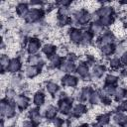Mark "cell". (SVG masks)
Returning <instances> with one entry per match:
<instances>
[{
  "label": "cell",
  "mask_w": 127,
  "mask_h": 127,
  "mask_svg": "<svg viewBox=\"0 0 127 127\" xmlns=\"http://www.w3.org/2000/svg\"><path fill=\"white\" fill-rule=\"evenodd\" d=\"M40 48H42L41 46V42L39 39L37 38H30L27 41V45H26V51L29 55H36Z\"/></svg>",
  "instance_id": "3"
},
{
  "label": "cell",
  "mask_w": 127,
  "mask_h": 127,
  "mask_svg": "<svg viewBox=\"0 0 127 127\" xmlns=\"http://www.w3.org/2000/svg\"><path fill=\"white\" fill-rule=\"evenodd\" d=\"M122 64H121V61L119 58H112L110 59L109 61V66L112 68V69H119L121 67Z\"/></svg>",
  "instance_id": "35"
},
{
  "label": "cell",
  "mask_w": 127,
  "mask_h": 127,
  "mask_svg": "<svg viewBox=\"0 0 127 127\" xmlns=\"http://www.w3.org/2000/svg\"><path fill=\"white\" fill-rule=\"evenodd\" d=\"M105 72H106V66L104 64H95V65H93L92 72H91L92 79L102 77Z\"/></svg>",
  "instance_id": "17"
},
{
  "label": "cell",
  "mask_w": 127,
  "mask_h": 127,
  "mask_svg": "<svg viewBox=\"0 0 127 127\" xmlns=\"http://www.w3.org/2000/svg\"><path fill=\"white\" fill-rule=\"evenodd\" d=\"M97 21H98V23H99L103 28H105V27H109V26H111L112 24H114L115 18H114V16H106V17L99 18Z\"/></svg>",
  "instance_id": "29"
},
{
  "label": "cell",
  "mask_w": 127,
  "mask_h": 127,
  "mask_svg": "<svg viewBox=\"0 0 127 127\" xmlns=\"http://www.w3.org/2000/svg\"><path fill=\"white\" fill-rule=\"evenodd\" d=\"M64 123V121L61 117H56V118H54L52 120V125L54 127H63Z\"/></svg>",
  "instance_id": "40"
},
{
  "label": "cell",
  "mask_w": 127,
  "mask_h": 127,
  "mask_svg": "<svg viewBox=\"0 0 127 127\" xmlns=\"http://www.w3.org/2000/svg\"><path fill=\"white\" fill-rule=\"evenodd\" d=\"M91 127H102V126H101V125H99L98 123H96V124H92V125H91Z\"/></svg>",
  "instance_id": "50"
},
{
  "label": "cell",
  "mask_w": 127,
  "mask_h": 127,
  "mask_svg": "<svg viewBox=\"0 0 127 127\" xmlns=\"http://www.w3.org/2000/svg\"><path fill=\"white\" fill-rule=\"evenodd\" d=\"M61 69V71L63 72H65V74H71L72 72L75 71L76 69V65L73 62L71 61H68V60H64L63 61L61 66L59 67Z\"/></svg>",
  "instance_id": "10"
},
{
  "label": "cell",
  "mask_w": 127,
  "mask_h": 127,
  "mask_svg": "<svg viewBox=\"0 0 127 127\" xmlns=\"http://www.w3.org/2000/svg\"><path fill=\"white\" fill-rule=\"evenodd\" d=\"M29 4L32 5V6H40V5H42L43 3H42L41 1H31V2H29Z\"/></svg>",
  "instance_id": "48"
},
{
  "label": "cell",
  "mask_w": 127,
  "mask_h": 127,
  "mask_svg": "<svg viewBox=\"0 0 127 127\" xmlns=\"http://www.w3.org/2000/svg\"><path fill=\"white\" fill-rule=\"evenodd\" d=\"M57 14H58V17H68L69 10L66 7H59Z\"/></svg>",
  "instance_id": "39"
},
{
  "label": "cell",
  "mask_w": 127,
  "mask_h": 127,
  "mask_svg": "<svg viewBox=\"0 0 127 127\" xmlns=\"http://www.w3.org/2000/svg\"><path fill=\"white\" fill-rule=\"evenodd\" d=\"M58 98H59V101H60V100H64V99H67V98H68V95H67L64 91H61V92H59V94H58Z\"/></svg>",
  "instance_id": "46"
},
{
  "label": "cell",
  "mask_w": 127,
  "mask_h": 127,
  "mask_svg": "<svg viewBox=\"0 0 127 127\" xmlns=\"http://www.w3.org/2000/svg\"><path fill=\"white\" fill-rule=\"evenodd\" d=\"M41 73V67L38 65H28L25 69V75L28 78H34Z\"/></svg>",
  "instance_id": "18"
},
{
  "label": "cell",
  "mask_w": 127,
  "mask_h": 127,
  "mask_svg": "<svg viewBox=\"0 0 127 127\" xmlns=\"http://www.w3.org/2000/svg\"><path fill=\"white\" fill-rule=\"evenodd\" d=\"M43 16H44V11L42 9L33 8V9H30L29 13L25 17V21L27 22V24H33L41 20Z\"/></svg>",
  "instance_id": "2"
},
{
  "label": "cell",
  "mask_w": 127,
  "mask_h": 127,
  "mask_svg": "<svg viewBox=\"0 0 127 127\" xmlns=\"http://www.w3.org/2000/svg\"><path fill=\"white\" fill-rule=\"evenodd\" d=\"M82 30L79 28H70L68 30V39L72 44H80L81 39H82Z\"/></svg>",
  "instance_id": "6"
},
{
  "label": "cell",
  "mask_w": 127,
  "mask_h": 127,
  "mask_svg": "<svg viewBox=\"0 0 127 127\" xmlns=\"http://www.w3.org/2000/svg\"><path fill=\"white\" fill-rule=\"evenodd\" d=\"M27 63L29 65H38V66H42L45 63L44 61L42 60V57L38 54L36 55H29L28 56V59H27Z\"/></svg>",
  "instance_id": "20"
},
{
  "label": "cell",
  "mask_w": 127,
  "mask_h": 127,
  "mask_svg": "<svg viewBox=\"0 0 127 127\" xmlns=\"http://www.w3.org/2000/svg\"><path fill=\"white\" fill-rule=\"evenodd\" d=\"M15 11H16V14L21 17V18H24L27 16V14L29 13L30 9H29V4L27 3H24V2H21V3H18L15 7Z\"/></svg>",
  "instance_id": "15"
},
{
  "label": "cell",
  "mask_w": 127,
  "mask_h": 127,
  "mask_svg": "<svg viewBox=\"0 0 127 127\" xmlns=\"http://www.w3.org/2000/svg\"><path fill=\"white\" fill-rule=\"evenodd\" d=\"M61 83L64 87L73 88L78 84V78L73 74H64L61 78Z\"/></svg>",
  "instance_id": "5"
},
{
  "label": "cell",
  "mask_w": 127,
  "mask_h": 127,
  "mask_svg": "<svg viewBox=\"0 0 127 127\" xmlns=\"http://www.w3.org/2000/svg\"><path fill=\"white\" fill-rule=\"evenodd\" d=\"M58 112H59L58 107H56V106H54V105H49V106L46 108V110H45V118H46L47 120H51V121H52L54 118L57 117Z\"/></svg>",
  "instance_id": "23"
},
{
  "label": "cell",
  "mask_w": 127,
  "mask_h": 127,
  "mask_svg": "<svg viewBox=\"0 0 127 127\" xmlns=\"http://www.w3.org/2000/svg\"><path fill=\"white\" fill-rule=\"evenodd\" d=\"M115 89H116V86L115 85H111V84H104L103 88H102V92L103 94L100 93V95H106V96H111L114 94L115 92Z\"/></svg>",
  "instance_id": "33"
},
{
  "label": "cell",
  "mask_w": 127,
  "mask_h": 127,
  "mask_svg": "<svg viewBox=\"0 0 127 127\" xmlns=\"http://www.w3.org/2000/svg\"><path fill=\"white\" fill-rule=\"evenodd\" d=\"M70 4H71V2L70 1H67V0H62V1H59L58 2L59 7H66V8H68Z\"/></svg>",
  "instance_id": "44"
},
{
  "label": "cell",
  "mask_w": 127,
  "mask_h": 127,
  "mask_svg": "<svg viewBox=\"0 0 127 127\" xmlns=\"http://www.w3.org/2000/svg\"><path fill=\"white\" fill-rule=\"evenodd\" d=\"M72 100L73 99L70 97H68L67 99H64V100H60L59 104H58L59 112L64 114V115L70 114L71 109H72Z\"/></svg>",
  "instance_id": "4"
},
{
  "label": "cell",
  "mask_w": 127,
  "mask_h": 127,
  "mask_svg": "<svg viewBox=\"0 0 127 127\" xmlns=\"http://www.w3.org/2000/svg\"><path fill=\"white\" fill-rule=\"evenodd\" d=\"M120 61H121V64L123 65H127V51L124 52L121 56H120Z\"/></svg>",
  "instance_id": "45"
},
{
  "label": "cell",
  "mask_w": 127,
  "mask_h": 127,
  "mask_svg": "<svg viewBox=\"0 0 127 127\" xmlns=\"http://www.w3.org/2000/svg\"><path fill=\"white\" fill-rule=\"evenodd\" d=\"M46 90L48 91L49 94L51 95H55L59 92L60 90V86L58 85V83L54 82V81H48L46 83Z\"/></svg>",
  "instance_id": "28"
},
{
  "label": "cell",
  "mask_w": 127,
  "mask_h": 127,
  "mask_svg": "<svg viewBox=\"0 0 127 127\" xmlns=\"http://www.w3.org/2000/svg\"><path fill=\"white\" fill-rule=\"evenodd\" d=\"M10 60L9 57L7 55H2L1 58H0V64H1V67H2V73L5 72V70H7V67H8V64L10 63Z\"/></svg>",
  "instance_id": "34"
},
{
  "label": "cell",
  "mask_w": 127,
  "mask_h": 127,
  "mask_svg": "<svg viewBox=\"0 0 127 127\" xmlns=\"http://www.w3.org/2000/svg\"><path fill=\"white\" fill-rule=\"evenodd\" d=\"M76 127H89V125L88 124H81V125H78Z\"/></svg>",
  "instance_id": "49"
},
{
  "label": "cell",
  "mask_w": 127,
  "mask_h": 127,
  "mask_svg": "<svg viewBox=\"0 0 127 127\" xmlns=\"http://www.w3.org/2000/svg\"><path fill=\"white\" fill-rule=\"evenodd\" d=\"M22 127H36V124L32 120H24L22 122Z\"/></svg>",
  "instance_id": "43"
},
{
  "label": "cell",
  "mask_w": 127,
  "mask_h": 127,
  "mask_svg": "<svg viewBox=\"0 0 127 127\" xmlns=\"http://www.w3.org/2000/svg\"><path fill=\"white\" fill-rule=\"evenodd\" d=\"M88 102L92 105H98L99 103H101V95H100V92L96 91V90H93V92L91 93L89 99H88Z\"/></svg>",
  "instance_id": "32"
},
{
  "label": "cell",
  "mask_w": 127,
  "mask_h": 127,
  "mask_svg": "<svg viewBox=\"0 0 127 127\" xmlns=\"http://www.w3.org/2000/svg\"><path fill=\"white\" fill-rule=\"evenodd\" d=\"M90 20H91V14H89V13L86 11V12L81 16V18L78 20V23H79L80 26H84V25L88 24V23L90 22Z\"/></svg>",
  "instance_id": "36"
},
{
  "label": "cell",
  "mask_w": 127,
  "mask_h": 127,
  "mask_svg": "<svg viewBox=\"0 0 127 127\" xmlns=\"http://www.w3.org/2000/svg\"><path fill=\"white\" fill-rule=\"evenodd\" d=\"M75 72H76V73H77L81 78L86 77L87 75H89V74H90L88 64H87L86 63H79V64L76 65Z\"/></svg>",
  "instance_id": "16"
},
{
  "label": "cell",
  "mask_w": 127,
  "mask_h": 127,
  "mask_svg": "<svg viewBox=\"0 0 127 127\" xmlns=\"http://www.w3.org/2000/svg\"><path fill=\"white\" fill-rule=\"evenodd\" d=\"M71 22V18L69 17H58L57 20V24L59 27H64L67 24H70Z\"/></svg>",
  "instance_id": "37"
},
{
  "label": "cell",
  "mask_w": 127,
  "mask_h": 127,
  "mask_svg": "<svg viewBox=\"0 0 127 127\" xmlns=\"http://www.w3.org/2000/svg\"><path fill=\"white\" fill-rule=\"evenodd\" d=\"M77 59V56L75 55V54H67V56H66V60H68V61H71V62H73L74 63V61Z\"/></svg>",
  "instance_id": "47"
},
{
  "label": "cell",
  "mask_w": 127,
  "mask_h": 127,
  "mask_svg": "<svg viewBox=\"0 0 127 127\" xmlns=\"http://www.w3.org/2000/svg\"><path fill=\"white\" fill-rule=\"evenodd\" d=\"M118 111L122 112H127V100H122L120 102V104L118 105Z\"/></svg>",
  "instance_id": "42"
},
{
  "label": "cell",
  "mask_w": 127,
  "mask_h": 127,
  "mask_svg": "<svg viewBox=\"0 0 127 127\" xmlns=\"http://www.w3.org/2000/svg\"><path fill=\"white\" fill-rule=\"evenodd\" d=\"M46 101V95L43 91H37L33 97V103L36 107L42 106Z\"/></svg>",
  "instance_id": "22"
},
{
  "label": "cell",
  "mask_w": 127,
  "mask_h": 127,
  "mask_svg": "<svg viewBox=\"0 0 127 127\" xmlns=\"http://www.w3.org/2000/svg\"><path fill=\"white\" fill-rule=\"evenodd\" d=\"M22 67V63L20 61L19 58H13L10 60V63L8 64V67H7V72H10V73H17L18 71H20Z\"/></svg>",
  "instance_id": "11"
},
{
  "label": "cell",
  "mask_w": 127,
  "mask_h": 127,
  "mask_svg": "<svg viewBox=\"0 0 127 127\" xmlns=\"http://www.w3.org/2000/svg\"><path fill=\"white\" fill-rule=\"evenodd\" d=\"M96 122L101 125V126H106L109 124L110 122V115L107 114V113H102V114H99L97 117H96Z\"/></svg>",
  "instance_id": "31"
},
{
  "label": "cell",
  "mask_w": 127,
  "mask_h": 127,
  "mask_svg": "<svg viewBox=\"0 0 127 127\" xmlns=\"http://www.w3.org/2000/svg\"><path fill=\"white\" fill-rule=\"evenodd\" d=\"M100 49V53L102 56L104 57H109L113 54H115V45L114 44H110V45H104L102 46Z\"/></svg>",
  "instance_id": "26"
},
{
  "label": "cell",
  "mask_w": 127,
  "mask_h": 127,
  "mask_svg": "<svg viewBox=\"0 0 127 127\" xmlns=\"http://www.w3.org/2000/svg\"><path fill=\"white\" fill-rule=\"evenodd\" d=\"M28 116H29V119L32 120L36 125L40 124L41 121H42V116H41V112H40V109L38 107H34V108H31L28 112Z\"/></svg>",
  "instance_id": "14"
},
{
  "label": "cell",
  "mask_w": 127,
  "mask_h": 127,
  "mask_svg": "<svg viewBox=\"0 0 127 127\" xmlns=\"http://www.w3.org/2000/svg\"><path fill=\"white\" fill-rule=\"evenodd\" d=\"M41 50H42V53H43L47 58H51L52 56H54V55L56 54V52H57V47H56L55 45H53V44L48 43V44H44V45L42 46Z\"/></svg>",
  "instance_id": "19"
},
{
  "label": "cell",
  "mask_w": 127,
  "mask_h": 127,
  "mask_svg": "<svg viewBox=\"0 0 127 127\" xmlns=\"http://www.w3.org/2000/svg\"><path fill=\"white\" fill-rule=\"evenodd\" d=\"M93 37L94 35L89 31V30H86L83 32L82 34V39H81V42H80V45L86 47V46H89L92 41H93Z\"/></svg>",
  "instance_id": "24"
},
{
  "label": "cell",
  "mask_w": 127,
  "mask_h": 127,
  "mask_svg": "<svg viewBox=\"0 0 127 127\" xmlns=\"http://www.w3.org/2000/svg\"><path fill=\"white\" fill-rule=\"evenodd\" d=\"M94 14L99 18H102V17H106V16H112L113 14V7L111 6H107V5H103V6H100L95 12Z\"/></svg>",
  "instance_id": "13"
},
{
  "label": "cell",
  "mask_w": 127,
  "mask_h": 127,
  "mask_svg": "<svg viewBox=\"0 0 127 127\" xmlns=\"http://www.w3.org/2000/svg\"><path fill=\"white\" fill-rule=\"evenodd\" d=\"M114 40H115V36H114V34H113L112 32H110V31L104 32V33L100 36L99 40L97 41V46H98V48H101V47L104 46V45L113 44V43H114Z\"/></svg>",
  "instance_id": "7"
},
{
  "label": "cell",
  "mask_w": 127,
  "mask_h": 127,
  "mask_svg": "<svg viewBox=\"0 0 127 127\" xmlns=\"http://www.w3.org/2000/svg\"><path fill=\"white\" fill-rule=\"evenodd\" d=\"M113 95H114V98L116 101H122V100H124L125 96L127 95V88H125L123 86H118V87H116Z\"/></svg>",
  "instance_id": "25"
},
{
  "label": "cell",
  "mask_w": 127,
  "mask_h": 127,
  "mask_svg": "<svg viewBox=\"0 0 127 127\" xmlns=\"http://www.w3.org/2000/svg\"><path fill=\"white\" fill-rule=\"evenodd\" d=\"M0 112L2 118L11 119L16 115V104L14 100H8L3 98L0 102Z\"/></svg>",
  "instance_id": "1"
},
{
  "label": "cell",
  "mask_w": 127,
  "mask_h": 127,
  "mask_svg": "<svg viewBox=\"0 0 127 127\" xmlns=\"http://www.w3.org/2000/svg\"><path fill=\"white\" fill-rule=\"evenodd\" d=\"M92 92L93 89L91 88V86H83L80 89V102L82 103L83 101H87Z\"/></svg>",
  "instance_id": "27"
},
{
  "label": "cell",
  "mask_w": 127,
  "mask_h": 127,
  "mask_svg": "<svg viewBox=\"0 0 127 127\" xmlns=\"http://www.w3.org/2000/svg\"><path fill=\"white\" fill-rule=\"evenodd\" d=\"M16 107L18 110L20 111H24L28 108L29 103H30V99L28 96H26L25 94H19L16 96V98L14 99Z\"/></svg>",
  "instance_id": "8"
},
{
  "label": "cell",
  "mask_w": 127,
  "mask_h": 127,
  "mask_svg": "<svg viewBox=\"0 0 127 127\" xmlns=\"http://www.w3.org/2000/svg\"><path fill=\"white\" fill-rule=\"evenodd\" d=\"M118 82V76L114 74H107L105 77V84H111L115 85Z\"/></svg>",
  "instance_id": "38"
},
{
  "label": "cell",
  "mask_w": 127,
  "mask_h": 127,
  "mask_svg": "<svg viewBox=\"0 0 127 127\" xmlns=\"http://www.w3.org/2000/svg\"><path fill=\"white\" fill-rule=\"evenodd\" d=\"M112 120L118 126H122V127H126L127 126V115H125L124 113H122L120 111L115 112L113 114Z\"/></svg>",
  "instance_id": "12"
},
{
  "label": "cell",
  "mask_w": 127,
  "mask_h": 127,
  "mask_svg": "<svg viewBox=\"0 0 127 127\" xmlns=\"http://www.w3.org/2000/svg\"><path fill=\"white\" fill-rule=\"evenodd\" d=\"M63 63V58L59 54H55L51 58H49V66L52 68L60 67Z\"/></svg>",
  "instance_id": "21"
},
{
  "label": "cell",
  "mask_w": 127,
  "mask_h": 127,
  "mask_svg": "<svg viewBox=\"0 0 127 127\" xmlns=\"http://www.w3.org/2000/svg\"><path fill=\"white\" fill-rule=\"evenodd\" d=\"M87 111V107L85 104L81 103V102H78L77 104H75L72 109H71V112H70V116L73 117V118H79L81 117L83 114H85Z\"/></svg>",
  "instance_id": "9"
},
{
  "label": "cell",
  "mask_w": 127,
  "mask_h": 127,
  "mask_svg": "<svg viewBox=\"0 0 127 127\" xmlns=\"http://www.w3.org/2000/svg\"><path fill=\"white\" fill-rule=\"evenodd\" d=\"M103 27L98 23V21H94L92 24H90L89 26V31L93 34V35H99V34H103Z\"/></svg>",
  "instance_id": "30"
},
{
  "label": "cell",
  "mask_w": 127,
  "mask_h": 127,
  "mask_svg": "<svg viewBox=\"0 0 127 127\" xmlns=\"http://www.w3.org/2000/svg\"><path fill=\"white\" fill-rule=\"evenodd\" d=\"M5 98L8 99V100H13V99H15V98H16V92H15V90H14V89H11V88L7 89V90H6V97H5Z\"/></svg>",
  "instance_id": "41"
}]
</instances>
